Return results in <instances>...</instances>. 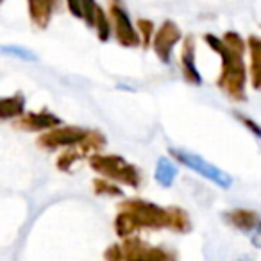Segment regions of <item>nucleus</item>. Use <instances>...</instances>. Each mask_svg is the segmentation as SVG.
I'll return each mask as SVG.
<instances>
[{"mask_svg": "<svg viewBox=\"0 0 261 261\" xmlns=\"http://www.w3.org/2000/svg\"><path fill=\"white\" fill-rule=\"evenodd\" d=\"M170 154L174 158H177L182 165H186V167H190L192 170H195L197 174H200L202 177L210 179L211 182L218 185L220 188H229V186L232 185L231 175L225 174L224 170H220V168L215 167V165L207 163L199 154L186 152V150H181V149H170Z\"/></svg>", "mask_w": 261, "mask_h": 261, "instance_id": "obj_1", "label": "nucleus"}, {"mask_svg": "<svg viewBox=\"0 0 261 261\" xmlns=\"http://www.w3.org/2000/svg\"><path fill=\"white\" fill-rule=\"evenodd\" d=\"M95 170L102 172L106 175L111 177H118L122 181L129 182V185H138V174L133 167H129L127 163H123V160L120 158H95L91 161Z\"/></svg>", "mask_w": 261, "mask_h": 261, "instance_id": "obj_2", "label": "nucleus"}, {"mask_svg": "<svg viewBox=\"0 0 261 261\" xmlns=\"http://www.w3.org/2000/svg\"><path fill=\"white\" fill-rule=\"evenodd\" d=\"M129 213L138 220V224L161 225V224H167L168 222L167 213L149 202H133L129 206Z\"/></svg>", "mask_w": 261, "mask_h": 261, "instance_id": "obj_3", "label": "nucleus"}, {"mask_svg": "<svg viewBox=\"0 0 261 261\" xmlns=\"http://www.w3.org/2000/svg\"><path fill=\"white\" fill-rule=\"evenodd\" d=\"M181 38L179 29L170 22H165L163 27L158 31L156 34V52L165 63H168L170 59V52L174 48V45L177 43V40Z\"/></svg>", "mask_w": 261, "mask_h": 261, "instance_id": "obj_4", "label": "nucleus"}, {"mask_svg": "<svg viewBox=\"0 0 261 261\" xmlns=\"http://www.w3.org/2000/svg\"><path fill=\"white\" fill-rule=\"evenodd\" d=\"M113 15L116 20V38L122 45L125 47H133L138 43V34L135 33L133 25H130L129 18H127L125 11L120 8H113Z\"/></svg>", "mask_w": 261, "mask_h": 261, "instance_id": "obj_5", "label": "nucleus"}, {"mask_svg": "<svg viewBox=\"0 0 261 261\" xmlns=\"http://www.w3.org/2000/svg\"><path fill=\"white\" fill-rule=\"evenodd\" d=\"M86 138V133L81 129H61L54 130L50 135L43 136L41 143L48 147H59V145H75V143L83 142Z\"/></svg>", "mask_w": 261, "mask_h": 261, "instance_id": "obj_6", "label": "nucleus"}, {"mask_svg": "<svg viewBox=\"0 0 261 261\" xmlns=\"http://www.w3.org/2000/svg\"><path fill=\"white\" fill-rule=\"evenodd\" d=\"M175 174H177V168H175V165L172 163V161H168L167 158H161V160L158 161L156 181L160 182L161 186H165V188L172 186V182H174V179H175Z\"/></svg>", "mask_w": 261, "mask_h": 261, "instance_id": "obj_7", "label": "nucleus"}, {"mask_svg": "<svg viewBox=\"0 0 261 261\" xmlns=\"http://www.w3.org/2000/svg\"><path fill=\"white\" fill-rule=\"evenodd\" d=\"M29 9L34 22L40 23V25H45L48 22V16H50L52 4L50 0H29Z\"/></svg>", "mask_w": 261, "mask_h": 261, "instance_id": "obj_8", "label": "nucleus"}, {"mask_svg": "<svg viewBox=\"0 0 261 261\" xmlns=\"http://www.w3.org/2000/svg\"><path fill=\"white\" fill-rule=\"evenodd\" d=\"M22 111H23V98L20 95L4 98V100L0 102V115H2L4 120L13 118V116L20 115Z\"/></svg>", "mask_w": 261, "mask_h": 261, "instance_id": "obj_9", "label": "nucleus"}, {"mask_svg": "<svg viewBox=\"0 0 261 261\" xmlns=\"http://www.w3.org/2000/svg\"><path fill=\"white\" fill-rule=\"evenodd\" d=\"M252 61H254V84L261 88V40L252 38Z\"/></svg>", "mask_w": 261, "mask_h": 261, "instance_id": "obj_10", "label": "nucleus"}, {"mask_svg": "<svg viewBox=\"0 0 261 261\" xmlns=\"http://www.w3.org/2000/svg\"><path fill=\"white\" fill-rule=\"evenodd\" d=\"M2 52L8 56H15L18 59H23V61H38V56L34 52H31L29 48L18 47V45H6V47H2Z\"/></svg>", "mask_w": 261, "mask_h": 261, "instance_id": "obj_11", "label": "nucleus"}, {"mask_svg": "<svg viewBox=\"0 0 261 261\" xmlns=\"http://www.w3.org/2000/svg\"><path fill=\"white\" fill-rule=\"evenodd\" d=\"M29 123L36 129H47V127L59 125V118L54 115H31Z\"/></svg>", "mask_w": 261, "mask_h": 261, "instance_id": "obj_12", "label": "nucleus"}, {"mask_svg": "<svg viewBox=\"0 0 261 261\" xmlns=\"http://www.w3.org/2000/svg\"><path fill=\"white\" fill-rule=\"evenodd\" d=\"M231 220L242 229H250L257 224L256 217H254L252 213H247V211H236V213H232Z\"/></svg>", "mask_w": 261, "mask_h": 261, "instance_id": "obj_13", "label": "nucleus"}, {"mask_svg": "<svg viewBox=\"0 0 261 261\" xmlns=\"http://www.w3.org/2000/svg\"><path fill=\"white\" fill-rule=\"evenodd\" d=\"M182 61H185L186 72L193 77V81H195V83H200V75H199V72H197V68H195V63H193V48H192V45H188V47L185 48Z\"/></svg>", "mask_w": 261, "mask_h": 261, "instance_id": "obj_14", "label": "nucleus"}, {"mask_svg": "<svg viewBox=\"0 0 261 261\" xmlns=\"http://www.w3.org/2000/svg\"><path fill=\"white\" fill-rule=\"evenodd\" d=\"M97 6H95V0H83V16L86 18V22L90 25L95 23V18H97Z\"/></svg>", "mask_w": 261, "mask_h": 261, "instance_id": "obj_15", "label": "nucleus"}, {"mask_svg": "<svg viewBox=\"0 0 261 261\" xmlns=\"http://www.w3.org/2000/svg\"><path fill=\"white\" fill-rule=\"evenodd\" d=\"M97 25H98V36L102 38V40H108L109 36V25H108V20H106L104 13L98 9L97 11Z\"/></svg>", "mask_w": 261, "mask_h": 261, "instance_id": "obj_16", "label": "nucleus"}, {"mask_svg": "<svg viewBox=\"0 0 261 261\" xmlns=\"http://www.w3.org/2000/svg\"><path fill=\"white\" fill-rule=\"evenodd\" d=\"M68 8L77 18L83 16V0H68Z\"/></svg>", "mask_w": 261, "mask_h": 261, "instance_id": "obj_17", "label": "nucleus"}, {"mask_svg": "<svg viewBox=\"0 0 261 261\" xmlns=\"http://www.w3.org/2000/svg\"><path fill=\"white\" fill-rule=\"evenodd\" d=\"M240 120H242V122L245 123V125L249 127L250 130H252L254 135L259 136V138H261V127H259V125H256L254 122H250V120H249V118H245V116H240Z\"/></svg>", "mask_w": 261, "mask_h": 261, "instance_id": "obj_18", "label": "nucleus"}, {"mask_svg": "<svg viewBox=\"0 0 261 261\" xmlns=\"http://www.w3.org/2000/svg\"><path fill=\"white\" fill-rule=\"evenodd\" d=\"M252 242H254V243H256V245H257V247H261V231H259V232H257V234H256V236H254V238H252Z\"/></svg>", "mask_w": 261, "mask_h": 261, "instance_id": "obj_19", "label": "nucleus"}]
</instances>
